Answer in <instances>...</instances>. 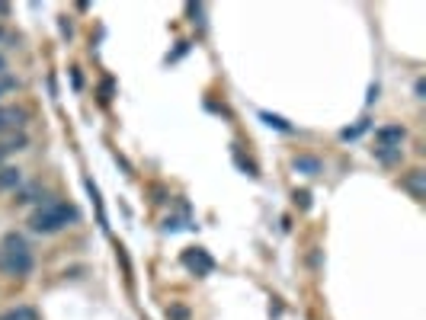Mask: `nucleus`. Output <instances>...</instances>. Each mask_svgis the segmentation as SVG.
Wrapping results in <instances>:
<instances>
[{
    "mask_svg": "<svg viewBox=\"0 0 426 320\" xmlns=\"http://www.w3.org/2000/svg\"><path fill=\"white\" fill-rule=\"evenodd\" d=\"M0 147H3L7 154H19V151H26L29 147V135L26 131H10V135L0 138Z\"/></svg>",
    "mask_w": 426,
    "mask_h": 320,
    "instance_id": "obj_9",
    "label": "nucleus"
},
{
    "mask_svg": "<svg viewBox=\"0 0 426 320\" xmlns=\"http://www.w3.org/2000/svg\"><path fill=\"white\" fill-rule=\"evenodd\" d=\"M375 141H379V147H401L404 141H407V128L401 125V122L381 125L379 131H375Z\"/></svg>",
    "mask_w": 426,
    "mask_h": 320,
    "instance_id": "obj_4",
    "label": "nucleus"
},
{
    "mask_svg": "<svg viewBox=\"0 0 426 320\" xmlns=\"http://www.w3.org/2000/svg\"><path fill=\"white\" fill-rule=\"evenodd\" d=\"M401 186H404V189H407L417 202H423V195H426V173H423V170H410V173L401 176Z\"/></svg>",
    "mask_w": 426,
    "mask_h": 320,
    "instance_id": "obj_6",
    "label": "nucleus"
},
{
    "mask_svg": "<svg viewBox=\"0 0 426 320\" xmlns=\"http://www.w3.org/2000/svg\"><path fill=\"white\" fill-rule=\"evenodd\" d=\"M259 119L266 122L269 128H276V131H286V135H292V131H295V128L288 125V122L282 119V116H273V112H259Z\"/></svg>",
    "mask_w": 426,
    "mask_h": 320,
    "instance_id": "obj_12",
    "label": "nucleus"
},
{
    "mask_svg": "<svg viewBox=\"0 0 426 320\" xmlns=\"http://www.w3.org/2000/svg\"><path fill=\"white\" fill-rule=\"evenodd\" d=\"M42 199H45L42 183H23L17 192H13V202H17V205H39Z\"/></svg>",
    "mask_w": 426,
    "mask_h": 320,
    "instance_id": "obj_5",
    "label": "nucleus"
},
{
    "mask_svg": "<svg viewBox=\"0 0 426 320\" xmlns=\"http://www.w3.org/2000/svg\"><path fill=\"white\" fill-rule=\"evenodd\" d=\"M81 224V209L71 205L67 199H58L52 192H45V199L39 202V209L29 215V231L42 234V237H55L65 228Z\"/></svg>",
    "mask_w": 426,
    "mask_h": 320,
    "instance_id": "obj_1",
    "label": "nucleus"
},
{
    "mask_svg": "<svg viewBox=\"0 0 426 320\" xmlns=\"http://www.w3.org/2000/svg\"><path fill=\"white\" fill-rule=\"evenodd\" d=\"M372 157L385 167H394V164H401L404 151H401V147H372Z\"/></svg>",
    "mask_w": 426,
    "mask_h": 320,
    "instance_id": "obj_11",
    "label": "nucleus"
},
{
    "mask_svg": "<svg viewBox=\"0 0 426 320\" xmlns=\"http://www.w3.org/2000/svg\"><path fill=\"white\" fill-rule=\"evenodd\" d=\"M0 320H39L32 308H10V311L0 314Z\"/></svg>",
    "mask_w": 426,
    "mask_h": 320,
    "instance_id": "obj_13",
    "label": "nucleus"
},
{
    "mask_svg": "<svg viewBox=\"0 0 426 320\" xmlns=\"http://www.w3.org/2000/svg\"><path fill=\"white\" fill-rule=\"evenodd\" d=\"M7 157H10V154L3 151V147H0V167H7Z\"/></svg>",
    "mask_w": 426,
    "mask_h": 320,
    "instance_id": "obj_23",
    "label": "nucleus"
},
{
    "mask_svg": "<svg viewBox=\"0 0 426 320\" xmlns=\"http://www.w3.org/2000/svg\"><path fill=\"white\" fill-rule=\"evenodd\" d=\"M0 17H10V7H7V3H0Z\"/></svg>",
    "mask_w": 426,
    "mask_h": 320,
    "instance_id": "obj_24",
    "label": "nucleus"
},
{
    "mask_svg": "<svg viewBox=\"0 0 426 320\" xmlns=\"http://www.w3.org/2000/svg\"><path fill=\"white\" fill-rule=\"evenodd\" d=\"M414 96H417V100H423V77L414 83Z\"/></svg>",
    "mask_w": 426,
    "mask_h": 320,
    "instance_id": "obj_20",
    "label": "nucleus"
},
{
    "mask_svg": "<svg viewBox=\"0 0 426 320\" xmlns=\"http://www.w3.org/2000/svg\"><path fill=\"white\" fill-rule=\"evenodd\" d=\"M13 90H19V81L17 77H10V74H3V77H0V100H3L7 93H13Z\"/></svg>",
    "mask_w": 426,
    "mask_h": 320,
    "instance_id": "obj_14",
    "label": "nucleus"
},
{
    "mask_svg": "<svg viewBox=\"0 0 426 320\" xmlns=\"http://www.w3.org/2000/svg\"><path fill=\"white\" fill-rule=\"evenodd\" d=\"M36 269V256H32V247L26 244L23 234L10 231L3 234V244H0V273L10 275V279H26Z\"/></svg>",
    "mask_w": 426,
    "mask_h": 320,
    "instance_id": "obj_2",
    "label": "nucleus"
},
{
    "mask_svg": "<svg viewBox=\"0 0 426 320\" xmlns=\"http://www.w3.org/2000/svg\"><path fill=\"white\" fill-rule=\"evenodd\" d=\"M3 74H7V58L0 55V77H3Z\"/></svg>",
    "mask_w": 426,
    "mask_h": 320,
    "instance_id": "obj_22",
    "label": "nucleus"
},
{
    "mask_svg": "<svg viewBox=\"0 0 426 320\" xmlns=\"http://www.w3.org/2000/svg\"><path fill=\"white\" fill-rule=\"evenodd\" d=\"M109 96H112V81L106 77V81H103V96H100V100H103V103H109Z\"/></svg>",
    "mask_w": 426,
    "mask_h": 320,
    "instance_id": "obj_18",
    "label": "nucleus"
},
{
    "mask_svg": "<svg viewBox=\"0 0 426 320\" xmlns=\"http://www.w3.org/2000/svg\"><path fill=\"white\" fill-rule=\"evenodd\" d=\"M295 205H301V209H311V192H305V189H301V192H295Z\"/></svg>",
    "mask_w": 426,
    "mask_h": 320,
    "instance_id": "obj_17",
    "label": "nucleus"
},
{
    "mask_svg": "<svg viewBox=\"0 0 426 320\" xmlns=\"http://www.w3.org/2000/svg\"><path fill=\"white\" fill-rule=\"evenodd\" d=\"M167 317L170 320H189V308H183V304H170V308H167Z\"/></svg>",
    "mask_w": 426,
    "mask_h": 320,
    "instance_id": "obj_16",
    "label": "nucleus"
},
{
    "mask_svg": "<svg viewBox=\"0 0 426 320\" xmlns=\"http://www.w3.org/2000/svg\"><path fill=\"white\" fill-rule=\"evenodd\" d=\"M183 263L189 266V269H195L199 275H205V273H212V259L205 256V250H189V253H183Z\"/></svg>",
    "mask_w": 426,
    "mask_h": 320,
    "instance_id": "obj_10",
    "label": "nucleus"
},
{
    "mask_svg": "<svg viewBox=\"0 0 426 320\" xmlns=\"http://www.w3.org/2000/svg\"><path fill=\"white\" fill-rule=\"evenodd\" d=\"M7 36H10V32H7L3 26H0V42H7Z\"/></svg>",
    "mask_w": 426,
    "mask_h": 320,
    "instance_id": "obj_25",
    "label": "nucleus"
},
{
    "mask_svg": "<svg viewBox=\"0 0 426 320\" xmlns=\"http://www.w3.org/2000/svg\"><path fill=\"white\" fill-rule=\"evenodd\" d=\"M23 186V170L19 167H0V192H17Z\"/></svg>",
    "mask_w": 426,
    "mask_h": 320,
    "instance_id": "obj_7",
    "label": "nucleus"
},
{
    "mask_svg": "<svg viewBox=\"0 0 426 320\" xmlns=\"http://www.w3.org/2000/svg\"><path fill=\"white\" fill-rule=\"evenodd\" d=\"M292 167H295L298 173H305V176H321L324 173V164H321L317 157H311V154H298L295 160H292Z\"/></svg>",
    "mask_w": 426,
    "mask_h": 320,
    "instance_id": "obj_8",
    "label": "nucleus"
},
{
    "mask_svg": "<svg viewBox=\"0 0 426 320\" xmlns=\"http://www.w3.org/2000/svg\"><path fill=\"white\" fill-rule=\"evenodd\" d=\"M365 128H369V119H362L359 125H352V128H343V135H340V138H343V141H352V138H359Z\"/></svg>",
    "mask_w": 426,
    "mask_h": 320,
    "instance_id": "obj_15",
    "label": "nucleus"
},
{
    "mask_svg": "<svg viewBox=\"0 0 426 320\" xmlns=\"http://www.w3.org/2000/svg\"><path fill=\"white\" fill-rule=\"evenodd\" d=\"M71 81H74V90H81V87H84V77H81V71H77V67H71Z\"/></svg>",
    "mask_w": 426,
    "mask_h": 320,
    "instance_id": "obj_19",
    "label": "nucleus"
},
{
    "mask_svg": "<svg viewBox=\"0 0 426 320\" xmlns=\"http://www.w3.org/2000/svg\"><path fill=\"white\" fill-rule=\"evenodd\" d=\"M176 228H180V221H176V218H167V221H164V231H176Z\"/></svg>",
    "mask_w": 426,
    "mask_h": 320,
    "instance_id": "obj_21",
    "label": "nucleus"
},
{
    "mask_svg": "<svg viewBox=\"0 0 426 320\" xmlns=\"http://www.w3.org/2000/svg\"><path fill=\"white\" fill-rule=\"evenodd\" d=\"M26 122H29V109H23V106H0V135L23 131Z\"/></svg>",
    "mask_w": 426,
    "mask_h": 320,
    "instance_id": "obj_3",
    "label": "nucleus"
}]
</instances>
